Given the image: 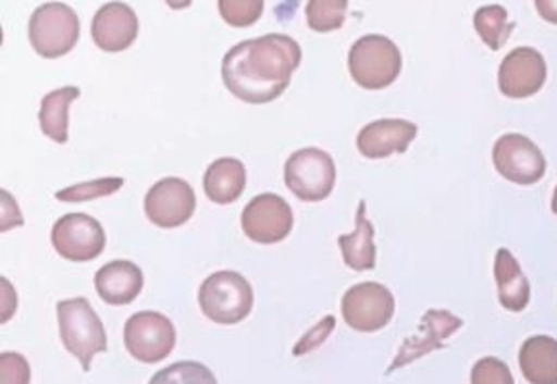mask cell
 I'll use <instances>...</instances> for the list:
<instances>
[{"mask_svg": "<svg viewBox=\"0 0 557 384\" xmlns=\"http://www.w3.org/2000/svg\"><path fill=\"white\" fill-rule=\"evenodd\" d=\"M300 60L302 49L288 35L268 34L246 39L231 47L223 57V83L237 99L265 104L287 89Z\"/></svg>", "mask_w": 557, "mask_h": 384, "instance_id": "obj_1", "label": "cell"}, {"mask_svg": "<svg viewBox=\"0 0 557 384\" xmlns=\"http://www.w3.org/2000/svg\"><path fill=\"white\" fill-rule=\"evenodd\" d=\"M57 311L62 343L79 360L83 371H89L92 358L107 350V331L102 321L87 298L62 300L58 302Z\"/></svg>", "mask_w": 557, "mask_h": 384, "instance_id": "obj_2", "label": "cell"}, {"mask_svg": "<svg viewBox=\"0 0 557 384\" xmlns=\"http://www.w3.org/2000/svg\"><path fill=\"white\" fill-rule=\"evenodd\" d=\"M198 302L213 323L235 325L252 311L255 293L252 285L237 271H215L200 285Z\"/></svg>", "mask_w": 557, "mask_h": 384, "instance_id": "obj_3", "label": "cell"}, {"mask_svg": "<svg viewBox=\"0 0 557 384\" xmlns=\"http://www.w3.org/2000/svg\"><path fill=\"white\" fill-rule=\"evenodd\" d=\"M348 70L363 89H385L400 74V49L385 35H366L354 42Z\"/></svg>", "mask_w": 557, "mask_h": 384, "instance_id": "obj_4", "label": "cell"}, {"mask_svg": "<svg viewBox=\"0 0 557 384\" xmlns=\"http://www.w3.org/2000/svg\"><path fill=\"white\" fill-rule=\"evenodd\" d=\"M335 181V160L321 148H300L285 162V185L304 202L325 200Z\"/></svg>", "mask_w": 557, "mask_h": 384, "instance_id": "obj_5", "label": "cell"}, {"mask_svg": "<svg viewBox=\"0 0 557 384\" xmlns=\"http://www.w3.org/2000/svg\"><path fill=\"white\" fill-rule=\"evenodd\" d=\"M77 39L79 16L64 2H45L29 17V41L41 57H64Z\"/></svg>", "mask_w": 557, "mask_h": 384, "instance_id": "obj_6", "label": "cell"}, {"mask_svg": "<svg viewBox=\"0 0 557 384\" xmlns=\"http://www.w3.org/2000/svg\"><path fill=\"white\" fill-rule=\"evenodd\" d=\"M123 338L125 348L135 360L158 363L172 354L177 335L172 321L162 313L139 311L127 319Z\"/></svg>", "mask_w": 557, "mask_h": 384, "instance_id": "obj_7", "label": "cell"}, {"mask_svg": "<svg viewBox=\"0 0 557 384\" xmlns=\"http://www.w3.org/2000/svg\"><path fill=\"white\" fill-rule=\"evenodd\" d=\"M341 310L348 327L360 333H375L391 323L394 296L381 283H358L346 290Z\"/></svg>", "mask_w": 557, "mask_h": 384, "instance_id": "obj_8", "label": "cell"}, {"mask_svg": "<svg viewBox=\"0 0 557 384\" xmlns=\"http://www.w3.org/2000/svg\"><path fill=\"white\" fill-rule=\"evenodd\" d=\"M50 240L70 262H90L104 250L107 235L99 221L87 213H67L52 225Z\"/></svg>", "mask_w": 557, "mask_h": 384, "instance_id": "obj_9", "label": "cell"}, {"mask_svg": "<svg viewBox=\"0 0 557 384\" xmlns=\"http://www.w3.org/2000/svg\"><path fill=\"white\" fill-rule=\"evenodd\" d=\"M240 225L250 240L273 245L288 237L295 225V213L285 198L275 193H262L245 206Z\"/></svg>", "mask_w": 557, "mask_h": 384, "instance_id": "obj_10", "label": "cell"}, {"mask_svg": "<svg viewBox=\"0 0 557 384\" xmlns=\"http://www.w3.org/2000/svg\"><path fill=\"white\" fill-rule=\"evenodd\" d=\"M492 162L506 179L533 185L546 173V158L533 140L521 133H506L494 143Z\"/></svg>", "mask_w": 557, "mask_h": 384, "instance_id": "obj_11", "label": "cell"}, {"mask_svg": "<svg viewBox=\"0 0 557 384\" xmlns=\"http://www.w3.org/2000/svg\"><path fill=\"white\" fill-rule=\"evenodd\" d=\"M197 208V197L189 183L181 177H164L148 188L145 213L162 230L180 227L190 220Z\"/></svg>", "mask_w": 557, "mask_h": 384, "instance_id": "obj_12", "label": "cell"}, {"mask_svg": "<svg viewBox=\"0 0 557 384\" xmlns=\"http://www.w3.org/2000/svg\"><path fill=\"white\" fill-rule=\"evenodd\" d=\"M548 67L539 50L519 47L502 60L498 85L509 99H527L542 89Z\"/></svg>", "mask_w": 557, "mask_h": 384, "instance_id": "obj_13", "label": "cell"}, {"mask_svg": "<svg viewBox=\"0 0 557 384\" xmlns=\"http://www.w3.org/2000/svg\"><path fill=\"white\" fill-rule=\"evenodd\" d=\"M90 34L97 47L107 52L125 50L137 39L139 20L135 10L125 2H107L92 17Z\"/></svg>", "mask_w": 557, "mask_h": 384, "instance_id": "obj_14", "label": "cell"}, {"mask_svg": "<svg viewBox=\"0 0 557 384\" xmlns=\"http://www.w3.org/2000/svg\"><path fill=\"white\" fill-rule=\"evenodd\" d=\"M418 135V125L408 120L385 117L361 127L358 133V150L361 156L379 160L386 156L406 152Z\"/></svg>", "mask_w": 557, "mask_h": 384, "instance_id": "obj_15", "label": "cell"}, {"mask_svg": "<svg viewBox=\"0 0 557 384\" xmlns=\"http://www.w3.org/2000/svg\"><path fill=\"white\" fill-rule=\"evenodd\" d=\"M145 285V275L137 263L114 260L102 265L95 275L97 293L110 306L132 304Z\"/></svg>", "mask_w": 557, "mask_h": 384, "instance_id": "obj_16", "label": "cell"}, {"mask_svg": "<svg viewBox=\"0 0 557 384\" xmlns=\"http://www.w3.org/2000/svg\"><path fill=\"white\" fill-rule=\"evenodd\" d=\"M246 187V168L237 158H218L205 173V193L215 205L235 202Z\"/></svg>", "mask_w": 557, "mask_h": 384, "instance_id": "obj_17", "label": "cell"}, {"mask_svg": "<svg viewBox=\"0 0 557 384\" xmlns=\"http://www.w3.org/2000/svg\"><path fill=\"white\" fill-rule=\"evenodd\" d=\"M519 366L531 384H557V340L536 335L524 340L519 351Z\"/></svg>", "mask_w": 557, "mask_h": 384, "instance_id": "obj_18", "label": "cell"}, {"mask_svg": "<svg viewBox=\"0 0 557 384\" xmlns=\"http://www.w3.org/2000/svg\"><path fill=\"white\" fill-rule=\"evenodd\" d=\"M494 278L498 285L502 306L509 311H523L531 300V285L508 248H500L496 253Z\"/></svg>", "mask_w": 557, "mask_h": 384, "instance_id": "obj_19", "label": "cell"}, {"mask_svg": "<svg viewBox=\"0 0 557 384\" xmlns=\"http://www.w3.org/2000/svg\"><path fill=\"white\" fill-rule=\"evenodd\" d=\"M366 200H361L356 213V230L350 235H341L338 237V246L345 258L348 268L356 271H368L375 268L377 260V248H375V227L368 220L366 213Z\"/></svg>", "mask_w": 557, "mask_h": 384, "instance_id": "obj_20", "label": "cell"}, {"mask_svg": "<svg viewBox=\"0 0 557 384\" xmlns=\"http://www.w3.org/2000/svg\"><path fill=\"white\" fill-rule=\"evenodd\" d=\"M79 87H62L50 90L42 97L41 110H39V123L47 137L57 143H66L67 123H70V107L75 99H79Z\"/></svg>", "mask_w": 557, "mask_h": 384, "instance_id": "obj_21", "label": "cell"}, {"mask_svg": "<svg viewBox=\"0 0 557 384\" xmlns=\"http://www.w3.org/2000/svg\"><path fill=\"white\" fill-rule=\"evenodd\" d=\"M475 29L491 50H498L508 41L513 32V24L509 22L508 10L500 4H488L475 12Z\"/></svg>", "mask_w": 557, "mask_h": 384, "instance_id": "obj_22", "label": "cell"}, {"mask_svg": "<svg viewBox=\"0 0 557 384\" xmlns=\"http://www.w3.org/2000/svg\"><path fill=\"white\" fill-rule=\"evenodd\" d=\"M346 10V0H310L306 4V20L313 32L327 34L345 24Z\"/></svg>", "mask_w": 557, "mask_h": 384, "instance_id": "obj_23", "label": "cell"}, {"mask_svg": "<svg viewBox=\"0 0 557 384\" xmlns=\"http://www.w3.org/2000/svg\"><path fill=\"white\" fill-rule=\"evenodd\" d=\"M148 384H218V379L205 363L177 361L170 368L160 369Z\"/></svg>", "mask_w": 557, "mask_h": 384, "instance_id": "obj_24", "label": "cell"}, {"mask_svg": "<svg viewBox=\"0 0 557 384\" xmlns=\"http://www.w3.org/2000/svg\"><path fill=\"white\" fill-rule=\"evenodd\" d=\"M122 187V177H102V179L62 188V190H58L57 198L62 202H87V200H95V198L108 197L112 193H117Z\"/></svg>", "mask_w": 557, "mask_h": 384, "instance_id": "obj_25", "label": "cell"}, {"mask_svg": "<svg viewBox=\"0 0 557 384\" xmlns=\"http://www.w3.org/2000/svg\"><path fill=\"white\" fill-rule=\"evenodd\" d=\"M218 9L227 24L246 27L262 16L263 0H220Z\"/></svg>", "mask_w": 557, "mask_h": 384, "instance_id": "obj_26", "label": "cell"}, {"mask_svg": "<svg viewBox=\"0 0 557 384\" xmlns=\"http://www.w3.org/2000/svg\"><path fill=\"white\" fill-rule=\"evenodd\" d=\"M471 384H516V381L504 361L483 358L471 369Z\"/></svg>", "mask_w": 557, "mask_h": 384, "instance_id": "obj_27", "label": "cell"}, {"mask_svg": "<svg viewBox=\"0 0 557 384\" xmlns=\"http://www.w3.org/2000/svg\"><path fill=\"white\" fill-rule=\"evenodd\" d=\"M29 363L16 351L0 354V384H29Z\"/></svg>", "mask_w": 557, "mask_h": 384, "instance_id": "obj_28", "label": "cell"}, {"mask_svg": "<svg viewBox=\"0 0 557 384\" xmlns=\"http://www.w3.org/2000/svg\"><path fill=\"white\" fill-rule=\"evenodd\" d=\"M534 7L541 12L544 20L557 24V0H536Z\"/></svg>", "mask_w": 557, "mask_h": 384, "instance_id": "obj_29", "label": "cell"}, {"mask_svg": "<svg viewBox=\"0 0 557 384\" xmlns=\"http://www.w3.org/2000/svg\"><path fill=\"white\" fill-rule=\"evenodd\" d=\"M552 210H554V213H557V187L554 190V198H552Z\"/></svg>", "mask_w": 557, "mask_h": 384, "instance_id": "obj_30", "label": "cell"}]
</instances>
